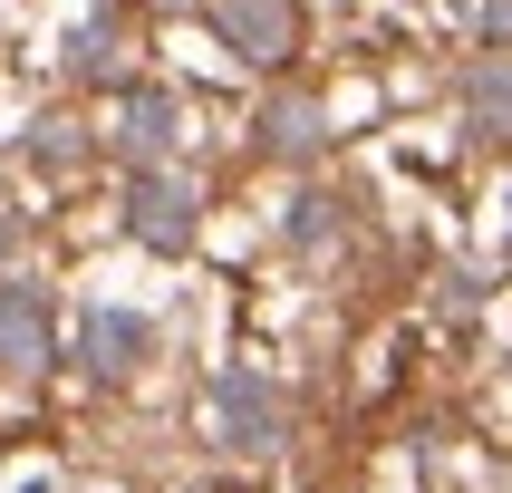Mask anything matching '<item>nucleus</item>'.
Here are the masks:
<instances>
[{
	"mask_svg": "<svg viewBox=\"0 0 512 493\" xmlns=\"http://www.w3.org/2000/svg\"><path fill=\"white\" fill-rule=\"evenodd\" d=\"M232 29H242V39H261V49H281V39H290L281 0H261V10H252V0H232Z\"/></svg>",
	"mask_w": 512,
	"mask_h": 493,
	"instance_id": "obj_1",
	"label": "nucleus"
},
{
	"mask_svg": "<svg viewBox=\"0 0 512 493\" xmlns=\"http://www.w3.org/2000/svg\"><path fill=\"white\" fill-rule=\"evenodd\" d=\"M97 348L126 358V348H145V329H136V319H107V329H87V358H97Z\"/></svg>",
	"mask_w": 512,
	"mask_h": 493,
	"instance_id": "obj_2",
	"label": "nucleus"
}]
</instances>
